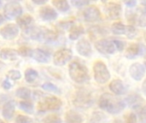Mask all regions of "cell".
I'll return each mask as SVG.
<instances>
[{
	"mask_svg": "<svg viewBox=\"0 0 146 123\" xmlns=\"http://www.w3.org/2000/svg\"><path fill=\"white\" fill-rule=\"evenodd\" d=\"M98 105L110 114H118L125 108V103L122 100L110 93H104L100 97Z\"/></svg>",
	"mask_w": 146,
	"mask_h": 123,
	"instance_id": "6da1fadb",
	"label": "cell"
},
{
	"mask_svg": "<svg viewBox=\"0 0 146 123\" xmlns=\"http://www.w3.org/2000/svg\"><path fill=\"white\" fill-rule=\"evenodd\" d=\"M70 78L78 84H83L90 80L87 68L79 62H73L68 68Z\"/></svg>",
	"mask_w": 146,
	"mask_h": 123,
	"instance_id": "7a4b0ae2",
	"label": "cell"
},
{
	"mask_svg": "<svg viewBox=\"0 0 146 123\" xmlns=\"http://www.w3.org/2000/svg\"><path fill=\"white\" fill-rule=\"evenodd\" d=\"M62 105V101L56 97H45L41 99L37 105V109L38 111L45 112V111H53L58 110Z\"/></svg>",
	"mask_w": 146,
	"mask_h": 123,
	"instance_id": "3957f363",
	"label": "cell"
},
{
	"mask_svg": "<svg viewBox=\"0 0 146 123\" xmlns=\"http://www.w3.org/2000/svg\"><path fill=\"white\" fill-rule=\"evenodd\" d=\"M94 79L99 84H105L110 79V73L107 66L101 61H98L93 65Z\"/></svg>",
	"mask_w": 146,
	"mask_h": 123,
	"instance_id": "277c9868",
	"label": "cell"
},
{
	"mask_svg": "<svg viewBox=\"0 0 146 123\" xmlns=\"http://www.w3.org/2000/svg\"><path fill=\"white\" fill-rule=\"evenodd\" d=\"M3 14L7 19L18 18L22 14V7L16 1H10L7 3L3 8Z\"/></svg>",
	"mask_w": 146,
	"mask_h": 123,
	"instance_id": "5b68a950",
	"label": "cell"
},
{
	"mask_svg": "<svg viewBox=\"0 0 146 123\" xmlns=\"http://www.w3.org/2000/svg\"><path fill=\"white\" fill-rule=\"evenodd\" d=\"M74 104L78 108L86 109V108H89L93 104V100L90 92L85 90H81L77 92Z\"/></svg>",
	"mask_w": 146,
	"mask_h": 123,
	"instance_id": "8992f818",
	"label": "cell"
},
{
	"mask_svg": "<svg viewBox=\"0 0 146 123\" xmlns=\"http://www.w3.org/2000/svg\"><path fill=\"white\" fill-rule=\"evenodd\" d=\"M73 57V52L70 49H61L55 52L54 57H53V62L54 64L56 66H63L68 62L71 60Z\"/></svg>",
	"mask_w": 146,
	"mask_h": 123,
	"instance_id": "52a82bcc",
	"label": "cell"
},
{
	"mask_svg": "<svg viewBox=\"0 0 146 123\" xmlns=\"http://www.w3.org/2000/svg\"><path fill=\"white\" fill-rule=\"evenodd\" d=\"M95 47L98 51L104 55H110L115 51V46L113 41L109 39H99L95 43Z\"/></svg>",
	"mask_w": 146,
	"mask_h": 123,
	"instance_id": "ba28073f",
	"label": "cell"
},
{
	"mask_svg": "<svg viewBox=\"0 0 146 123\" xmlns=\"http://www.w3.org/2000/svg\"><path fill=\"white\" fill-rule=\"evenodd\" d=\"M19 34V27L16 24L9 23L0 29V35L4 39H14Z\"/></svg>",
	"mask_w": 146,
	"mask_h": 123,
	"instance_id": "9c48e42d",
	"label": "cell"
},
{
	"mask_svg": "<svg viewBox=\"0 0 146 123\" xmlns=\"http://www.w3.org/2000/svg\"><path fill=\"white\" fill-rule=\"evenodd\" d=\"M104 11L110 19L115 20V19H118L121 16L122 8L121 4L117 3L109 2V3H106L104 6Z\"/></svg>",
	"mask_w": 146,
	"mask_h": 123,
	"instance_id": "30bf717a",
	"label": "cell"
},
{
	"mask_svg": "<svg viewBox=\"0 0 146 123\" xmlns=\"http://www.w3.org/2000/svg\"><path fill=\"white\" fill-rule=\"evenodd\" d=\"M83 16L87 22H96L101 20V13L94 5L87 7L83 12Z\"/></svg>",
	"mask_w": 146,
	"mask_h": 123,
	"instance_id": "8fae6325",
	"label": "cell"
},
{
	"mask_svg": "<svg viewBox=\"0 0 146 123\" xmlns=\"http://www.w3.org/2000/svg\"><path fill=\"white\" fill-rule=\"evenodd\" d=\"M57 13L55 10V9H53L50 6H43L39 9V16L41 17L42 20H44V21H54L55 19L57 18Z\"/></svg>",
	"mask_w": 146,
	"mask_h": 123,
	"instance_id": "7c38bea8",
	"label": "cell"
},
{
	"mask_svg": "<svg viewBox=\"0 0 146 123\" xmlns=\"http://www.w3.org/2000/svg\"><path fill=\"white\" fill-rule=\"evenodd\" d=\"M145 68L144 67V65L139 62L132 64L129 68V74L131 77L138 81L142 80V78L145 75Z\"/></svg>",
	"mask_w": 146,
	"mask_h": 123,
	"instance_id": "4fadbf2b",
	"label": "cell"
},
{
	"mask_svg": "<svg viewBox=\"0 0 146 123\" xmlns=\"http://www.w3.org/2000/svg\"><path fill=\"white\" fill-rule=\"evenodd\" d=\"M76 50L80 55H81L82 57H90L92 52L91 44L89 43V41H87L85 39H82L78 41L76 45Z\"/></svg>",
	"mask_w": 146,
	"mask_h": 123,
	"instance_id": "5bb4252c",
	"label": "cell"
},
{
	"mask_svg": "<svg viewBox=\"0 0 146 123\" xmlns=\"http://www.w3.org/2000/svg\"><path fill=\"white\" fill-rule=\"evenodd\" d=\"M145 47L139 44H131L126 51V57L129 59H133L142 54V50Z\"/></svg>",
	"mask_w": 146,
	"mask_h": 123,
	"instance_id": "9a60e30c",
	"label": "cell"
},
{
	"mask_svg": "<svg viewBox=\"0 0 146 123\" xmlns=\"http://www.w3.org/2000/svg\"><path fill=\"white\" fill-rule=\"evenodd\" d=\"M15 109V104L14 101L10 100V101H8L7 103H5L3 107V110H2V115L4 117V119H6L8 121L11 120L14 116Z\"/></svg>",
	"mask_w": 146,
	"mask_h": 123,
	"instance_id": "2e32d148",
	"label": "cell"
},
{
	"mask_svg": "<svg viewBox=\"0 0 146 123\" xmlns=\"http://www.w3.org/2000/svg\"><path fill=\"white\" fill-rule=\"evenodd\" d=\"M33 21V19L30 15H24L17 18L16 25L18 26V27H21V29L27 31V29L31 27Z\"/></svg>",
	"mask_w": 146,
	"mask_h": 123,
	"instance_id": "e0dca14e",
	"label": "cell"
},
{
	"mask_svg": "<svg viewBox=\"0 0 146 123\" xmlns=\"http://www.w3.org/2000/svg\"><path fill=\"white\" fill-rule=\"evenodd\" d=\"M127 104L128 106H130L131 108H133V109H139V108H142V104L144 103V99L137 95V94H134V95H130L128 96L126 99H125Z\"/></svg>",
	"mask_w": 146,
	"mask_h": 123,
	"instance_id": "ac0fdd59",
	"label": "cell"
},
{
	"mask_svg": "<svg viewBox=\"0 0 146 123\" xmlns=\"http://www.w3.org/2000/svg\"><path fill=\"white\" fill-rule=\"evenodd\" d=\"M110 89L113 93L115 95H122L126 92V87L121 80H114L110 84Z\"/></svg>",
	"mask_w": 146,
	"mask_h": 123,
	"instance_id": "d6986e66",
	"label": "cell"
},
{
	"mask_svg": "<svg viewBox=\"0 0 146 123\" xmlns=\"http://www.w3.org/2000/svg\"><path fill=\"white\" fill-rule=\"evenodd\" d=\"M32 57L34 58L37 62L41 63H47L50 61V56L47 52L40 49H35L33 51Z\"/></svg>",
	"mask_w": 146,
	"mask_h": 123,
	"instance_id": "ffe728a7",
	"label": "cell"
},
{
	"mask_svg": "<svg viewBox=\"0 0 146 123\" xmlns=\"http://www.w3.org/2000/svg\"><path fill=\"white\" fill-rule=\"evenodd\" d=\"M17 51L10 48H3L0 51V57L5 61H14L18 57Z\"/></svg>",
	"mask_w": 146,
	"mask_h": 123,
	"instance_id": "44dd1931",
	"label": "cell"
},
{
	"mask_svg": "<svg viewBox=\"0 0 146 123\" xmlns=\"http://www.w3.org/2000/svg\"><path fill=\"white\" fill-rule=\"evenodd\" d=\"M84 33V27L80 25L72 26L69 30V39L71 40L78 39Z\"/></svg>",
	"mask_w": 146,
	"mask_h": 123,
	"instance_id": "7402d4cb",
	"label": "cell"
},
{
	"mask_svg": "<svg viewBox=\"0 0 146 123\" xmlns=\"http://www.w3.org/2000/svg\"><path fill=\"white\" fill-rule=\"evenodd\" d=\"M65 121L67 123H81L83 119L79 113L70 110L67 112L65 116Z\"/></svg>",
	"mask_w": 146,
	"mask_h": 123,
	"instance_id": "603a6c76",
	"label": "cell"
},
{
	"mask_svg": "<svg viewBox=\"0 0 146 123\" xmlns=\"http://www.w3.org/2000/svg\"><path fill=\"white\" fill-rule=\"evenodd\" d=\"M52 4L62 12H66L69 9V3L65 0H53Z\"/></svg>",
	"mask_w": 146,
	"mask_h": 123,
	"instance_id": "cb8c5ba5",
	"label": "cell"
},
{
	"mask_svg": "<svg viewBox=\"0 0 146 123\" xmlns=\"http://www.w3.org/2000/svg\"><path fill=\"white\" fill-rule=\"evenodd\" d=\"M111 30H112L113 33L115 35H122V34H126L127 27L124 26L121 22H115L112 25Z\"/></svg>",
	"mask_w": 146,
	"mask_h": 123,
	"instance_id": "d4e9b609",
	"label": "cell"
},
{
	"mask_svg": "<svg viewBox=\"0 0 146 123\" xmlns=\"http://www.w3.org/2000/svg\"><path fill=\"white\" fill-rule=\"evenodd\" d=\"M38 77V72L33 68H27L25 71V80L28 83L33 82Z\"/></svg>",
	"mask_w": 146,
	"mask_h": 123,
	"instance_id": "484cf974",
	"label": "cell"
},
{
	"mask_svg": "<svg viewBox=\"0 0 146 123\" xmlns=\"http://www.w3.org/2000/svg\"><path fill=\"white\" fill-rule=\"evenodd\" d=\"M15 94L18 98L22 99H28L31 97V91L27 87H21L16 91Z\"/></svg>",
	"mask_w": 146,
	"mask_h": 123,
	"instance_id": "4316f807",
	"label": "cell"
},
{
	"mask_svg": "<svg viewBox=\"0 0 146 123\" xmlns=\"http://www.w3.org/2000/svg\"><path fill=\"white\" fill-rule=\"evenodd\" d=\"M19 107L21 110L27 113H32L33 110V104L31 102H27V101H22L19 104Z\"/></svg>",
	"mask_w": 146,
	"mask_h": 123,
	"instance_id": "83f0119b",
	"label": "cell"
},
{
	"mask_svg": "<svg viewBox=\"0 0 146 123\" xmlns=\"http://www.w3.org/2000/svg\"><path fill=\"white\" fill-rule=\"evenodd\" d=\"M18 54L21 57H32V54H33V50L27 46H21L19 48V50L17 51Z\"/></svg>",
	"mask_w": 146,
	"mask_h": 123,
	"instance_id": "f1b7e54d",
	"label": "cell"
},
{
	"mask_svg": "<svg viewBox=\"0 0 146 123\" xmlns=\"http://www.w3.org/2000/svg\"><path fill=\"white\" fill-rule=\"evenodd\" d=\"M42 88L45 91L50 92H54V93H57L59 94L61 92L59 90V88L57 86H56L55 85H53L52 83H44V85H42Z\"/></svg>",
	"mask_w": 146,
	"mask_h": 123,
	"instance_id": "f546056e",
	"label": "cell"
},
{
	"mask_svg": "<svg viewBox=\"0 0 146 123\" xmlns=\"http://www.w3.org/2000/svg\"><path fill=\"white\" fill-rule=\"evenodd\" d=\"M43 123H62V120L57 116L50 115L44 119Z\"/></svg>",
	"mask_w": 146,
	"mask_h": 123,
	"instance_id": "4dcf8cb0",
	"label": "cell"
},
{
	"mask_svg": "<svg viewBox=\"0 0 146 123\" xmlns=\"http://www.w3.org/2000/svg\"><path fill=\"white\" fill-rule=\"evenodd\" d=\"M92 116V117L91 120V123H101L105 119L104 115H103L102 113H99V112L94 113Z\"/></svg>",
	"mask_w": 146,
	"mask_h": 123,
	"instance_id": "1f68e13d",
	"label": "cell"
},
{
	"mask_svg": "<svg viewBox=\"0 0 146 123\" xmlns=\"http://www.w3.org/2000/svg\"><path fill=\"white\" fill-rule=\"evenodd\" d=\"M8 78H9L12 80H18L21 78V72H19L18 70H10L8 72Z\"/></svg>",
	"mask_w": 146,
	"mask_h": 123,
	"instance_id": "d6a6232c",
	"label": "cell"
},
{
	"mask_svg": "<svg viewBox=\"0 0 146 123\" xmlns=\"http://www.w3.org/2000/svg\"><path fill=\"white\" fill-rule=\"evenodd\" d=\"M15 123H34L32 118L23 116V115H20L15 118Z\"/></svg>",
	"mask_w": 146,
	"mask_h": 123,
	"instance_id": "836d02e7",
	"label": "cell"
},
{
	"mask_svg": "<svg viewBox=\"0 0 146 123\" xmlns=\"http://www.w3.org/2000/svg\"><path fill=\"white\" fill-rule=\"evenodd\" d=\"M137 34L136 28L133 26H127V31H126V35L129 39H133Z\"/></svg>",
	"mask_w": 146,
	"mask_h": 123,
	"instance_id": "e575fe53",
	"label": "cell"
},
{
	"mask_svg": "<svg viewBox=\"0 0 146 123\" xmlns=\"http://www.w3.org/2000/svg\"><path fill=\"white\" fill-rule=\"evenodd\" d=\"M71 3H72V5H74L76 8H80V7L88 5L90 3V2L85 1V0H73V1H71Z\"/></svg>",
	"mask_w": 146,
	"mask_h": 123,
	"instance_id": "d590c367",
	"label": "cell"
},
{
	"mask_svg": "<svg viewBox=\"0 0 146 123\" xmlns=\"http://www.w3.org/2000/svg\"><path fill=\"white\" fill-rule=\"evenodd\" d=\"M139 120L141 123H146V106L139 109Z\"/></svg>",
	"mask_w": 146,
	"mask_h": 123,
	"instance_id": "8d00e7d4",
	"label": "cell"
},
{
	"mask_svg": "<svg viewBox=\"0 0 146 123\" xmlns=\"http://www.w3.org/2000/svg\"><path fill=\"white\" fill-rule=\"evenodd\" d=\"M137 116L133 113H129L125 116V122L126 123H137Z\"/></svg>",
	"mask_w": 146,
	"mask_h": 123,
	"instance_id": "74e56055",
	"label": "cell"
},
{
	"mask_svg": "<svg viewBox=\"0 0 146 123\" xmlns=\"http://www.w3.org/2000/svg\"><path fill=\"white\" fill-rule=\"evenodd\" d=\"M115 46V49H117L118 51H121L123 49H124V43L121 40H117V39H115V40H112Z\"/></svg>",
	"mask_w": 146,
	"mask_h": 123,
	"instance_id": "f35d334b",
	"label": "cell"
},
{
	"mask_svg": "<svg viewBox=\"0 0 146 123\" xmlns=\"http://www.w3.org/2000/svg\"><path fill=\"white\" fill-rule=\"evenodd\" d=\"M2 86L5 90H9L11 88V84H10V82L8 80H4L3 84H2Z\"/></svg>",
	"mask_w": 146,
	"mask_h": 123,
	"instance_id": "ab89813d",
	"label": "cell"
},
{
	"mask_svg": "<svg viewBox=\"0 0 146 123\" xmlns=\"http://www.w3.org/2000/svg\"><path fill=\"white\" fill-rule=\"evenodd\" d=\"M125 3H126L127 6H128V7H130V8H133V7H134V6L136 5L137 2H136V1H127Z\"/></svg>",
	"mask_w": 146,
	"mask_h": 123,
	"instance_id": "60d3db41",
	"label": "cell"
},
{
	"mask_svg": "<svg viewBox=\"0 0 146 123\" xmlns=\"http://www.w3.org/2000/svg\"><path fill=\"white\" fill-rule=\"evenodd\" d=\"M33 3L35 4H38V5H43V4H45L47 1L46 0H33Z\"/></svg>",
	"mask_w": 146,
	"mask_h": 123,
	"instance_id": "b9f144b4",
	"label": "cell"
},
{
	"mask_svg": "<svg viewBox=\"0 0 146 123\" xmlns=\"http://www.w3.org/2000/svg\"><path fill=\"white\" fill-rule=\"evenodd\" d=\"M142 91H143V92L146 95V80L144 81V83L142 85Z\"/></svg>",
	"mask_w": 146,
	"mask_h": 123,
	"instance_id": "7bdbcfd3",
	"label": "cell"
},
{
	"mask_svg": "<svg viewBox=\"0 0 146 123\" xmlns=\"http://www.w3.org/2000/svg\"><path fill=\"white\" fill-rule=\"evenodd\" d=\"M3 21H4V18H3V16L0 14V25H2Z\"/></svg>",
	"mask_w": 146,
	"mask_h": 123,
	"instance_id": "ee69618b",
	"label": "cell"
},
{
	"mask_svg": "<svg viewBox=\"0 0 146 123\" xmlns=\"http://www.w3.org/2000/svg\"><path fill=\"white\" fill-rule=\"evenodd\" d=\"M113 123H123L121 120H119V119H116V120H115L114 122H113Z\"/></svg>",
	"mask_w": 146,
	"mask_h": 123,
	"instance_id": "f6af8a7d",
	"label": "cell"
},
{
	"mask_svg": "<svg viewBox=\"0 0 146 123\" xmlns=\"http://www.w3.org/2000/svg\"><path fill=\"white\" fill-rule=\"evenodd\" d=\"M144 37H145V41H146V33H145V35H144Z\"/></svg>",
	"mask_w": 146,
	"mask_h": 123,
	"instance_id": "bcb514c9",
	"label": "cell"
},
{
	"mask_svg": "<svg viewBox=\"0 0 146 123\" xmlns=\"http://www.w3.org/2000/svg\"><path fill=\"white\" fill-rule=\"evenodd\" d=\"M0 123H5V122H3L2 120H0Z\"/></svg>",
	"mask_w": 146,
	"mask_h": 123,
	"instance_id": "7dc6e473",
	"label": "cell"
},
{
	"mask_svg": "<svg viewBox=\"0 0 146 123\" xmlns=\"http://www.w3.org/2000/svg\"><path fill=\"white\" fill-rule=\"evenodd\" d=\"M145 68H146V58H145Z\"/></svg>",
	"mask_w": 146,
	"mask_h": 123,
	"instance_id": "c3c4849f",
	"label": "cell"
},
{
	"mask_svg": "<svg viewBox=\"0 0 146 123\" xmlns=\"http://www.w3.org/2000/svg\"><path fill=\"white\" fill-rule=\"evenodd\" d=\"M1 4H2V2H1V1H0V5H1Z\"/></svg>",
	"mask_w": 146,
	"mask_h": 123,
	"instance_id": "681fc988",
	"label": "cell"
}]
</instances>
